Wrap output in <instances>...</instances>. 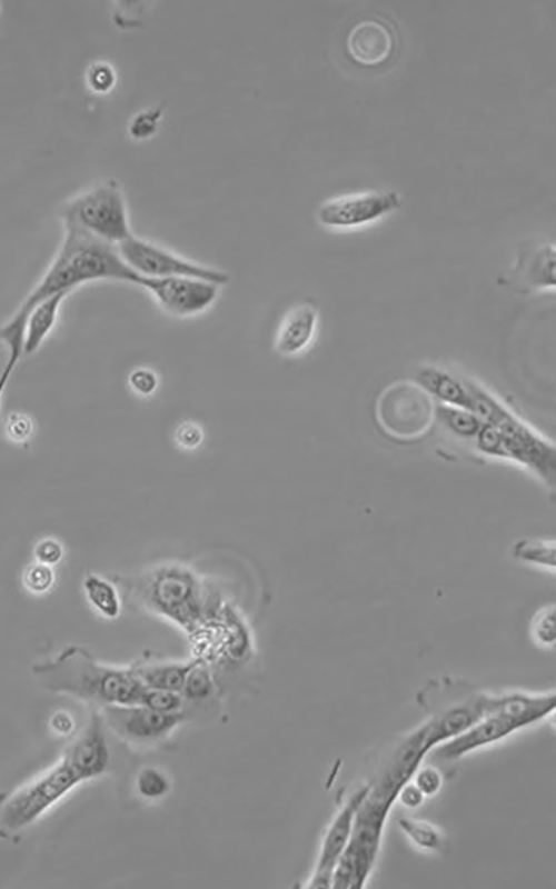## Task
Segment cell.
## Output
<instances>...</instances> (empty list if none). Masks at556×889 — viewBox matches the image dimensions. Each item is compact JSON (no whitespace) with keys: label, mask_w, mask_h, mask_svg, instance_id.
<instances>
[{"label":"cell","mask_w":556,"mask_h":889,"mask_svg":"<svg viewBox=\"0 0 556 889\" xmlns=\"http://www.w3.org/2000/svg\"><path fill=\"white\" fill-rule=\"evenodd\" d=\"M106 726L92 712L59 760L14 791L0 797V838L9 839L32 825L79 783L102 775L110 753Z\"/></svg>","instance_id":"obj_1"},{"label":"cell","mask_w":556,"mask_h":889,"mask_svg":"<svg viewBox=\"0 0 556 889\" xmlns=\"http://www.w3.org/2000/svg\"><path fill=\"white\" fill-rule=\"evenodd\" d=\"M63 238L43 276L0 327V340L22 342L28 312L41 300L58 292H72L93 281H118L138 286L140 276L122 259L116 244L82 229L63 223Z\"/></svg>","instance_id":"obj_2"},{"label":"cell","mask_w":556,"mask_h":889,"mask_svg":"<svg viewBox=\"0 0 556 889\" xmlns=\"http://www.w3.org/2000/svg\"><path fill=\"white\" fill-rule=\"evenodd\" d=\"M32 675L43 689L99 708L138 703L145 688L131 666L102 663L80 646H69L56 658L33 665Z\"/></svg>","instance_id":"obj_3"},{"label":"cell","mask_w":556,"mask_h":889,"mask_svg":"<svg viewBox=\"0 0 556 889\" xmlns=\"http://www.w3.org/2000/svg\"><path fill=\"white\" fill-rule=\"evenodd\" d=\"M473 396L471 412L495 428L492 458L513 461L533 472L546 487H555L554 443L519 418L480 384L466 380Z\"/></svg>","instance_id":"obj_4"},{"label":"cell","mask_w":556,"mask_h":889,"mask_svg":"<svg viewBox=\"0 0 556 889\" xmlns=\"http://www.w3.org/2000/svg\"><path fill=\"white\" fill-rule=\"evenodd\" d=\"M111 581L146 609L193 630L208 612V598L199 578L182 566H161L141 576H115Z\"/></svg>","instance_id":"obj_5"},{"label":"cell","mask_w":556,"mask_h":889,"mask_svg":"<svg viewBox=\"0 0 556 889\" xmlns=\"http://www.w3.org/2000/svg\"><path fill=\"white\" fill-rule=\"evenodd\" d=\"M555 709V696L507 693L497 696L494 710L460 735L438 745V759L454 760L528 725L542 720Z\"/></svg>","instance_id":"obj_6"},{"label":"cell","mask_w":556,"mask_h":889,"mask_svg":"<svg viewBox=\"0 0 556 889\" xmlns=\"http://www.w3.org/2000/svg\"><path fill=\"white\" fill-rule=\"evenodd\" d=\"M62 223L118 246L132 236L123 191L115 179L102 180L61 206Z\"/></svg>","instance_id":"obj_7"},{"label":"cell","mask_w":556,"mask_h":889,"mask_svg":"<svg viewBox=\"0 0 556 889\" xmlns=\"http://www.w3.org/2000/svg\"><path fill=\"white\" fill-rule=\"evenodd\" d=\"M117 248L125 262L140 277H195L220 286L230 279L222 270L188 259L136 234L120 242Z\"/></svg>","instance_id":"obj_8"},{"label":"cell","mask_w":556,"mask_h":889,"mask_svg":"<svg viewBox=\"0 0 556 889\" xmlns=\"http://www.w3.org/2000/svg\"><path fill=\"white\" fill-rule=\"evenodd\" d=\"M102 721L118 738L131 745H151L167 739L185 720L182 711L165 713L139 703L99 708Z\"/></svg>","instance_id":"obj_9"},{"label":"cell","mask_w":556,"mask_h":889,"mask_svg":"<svg viewBox=\"0 0 556 889\" xmlns=\"http://www.w3.org/2000/svg\"><path fill=\"white\" fill-rule=\"evenodd\" d=\"M138 287L145 289L168 314L191 318L212 307L222 286L195 277H141Z\"/></svg>","instance_id":"obj_10"},{"label":"cell","mask_w":556,"mask_h":889,"mask_svg":"<svg viewBox=\"0 0 556 889\" xmlns=\"http://www.w3.org/2000/svg\"><path fill=\"white\" fill-rule=\"evenodd\" d=\"M401 206L395 190L367 191L331 198L317 210L320 224L332 229H350L374 222Z\"/></svg>","instance_id":"obj_11"},{"label":"cell","mask_w":556,"mask_h":889,"mask_svg":"<svg viewBox=\"0 0 556 889\" xmlns=\"http://www.w3.org/2000/svg\"><path fill=\"white\" fill-rule=\"evenodd\" d=\"M398 38L389 21L378 17L357 20L348 29L345 51L349 60L366 69L387 64L397 51Z\"/></svg>","instance_id":"obj_12"},{"label":"cell","mask_w":556,"mask_h":889,"mask_svg":"<svg viewBox=\"0 0 556 889\" xmlns=\"http://www.w3.org/2000/svg\"><path fill=\"white\" fill-rule=\"evenodd\" d=\"M369 790V785L355 792L332 819L309 879L308 888H330L335 868L349 841L356 812Z\"/></svg>","instance_id":"obj_13"},{"label":"cell","mask_w":556,"mask_h":889,"mask_svg":"<svg viewBox=\"0 0 556 889\" xmlns=\"http://www.w3.org/2000/svg\"><path fill=\"white\" fill-rule=\"evenodd\" d=\"M319 323L318 308L304 301L290 308L282 317L274 339V349L282 357L302 353L311 344Z\"/></svg>","instance_id":"obj_14"},{"label":"cell","mask_w":556,"mask_h":889,"mask_svg":"<svg viewBox=\"0 0 556 889\" xmlns=\"http://www.w3.org/2000/svg\"><path fill=\"white\" fill-rule=\"evenodd\" d=\"M555 248L550 243L525 248L519 252L509 280L523 292L555 287Z\"/></svg>","instance_id":"obj_15"},{"label":"cell","mask_w":556,"mask_h":889,"mask_svg":"<svg viewBox=\"0 0 556 889\" xmlns=\"http://www.w3.org/2000/svg\"><path fill=\"white\" fill-rule=\"evenodd\" d=\"M196 661L166 660L150 655L137 660L131 668L145 688L180 692Z\"/></svg>","instance_id":"obj_16"},{"label":"cell","mask_w":556,"mask_h":889,"mask_svg":"<svg viewBox=\"0 0 556 889\" xmlns=\"http://www.w3.org/2000/svg\"><path fill=\"white\" fill-rule=\"evenodd\" d=\"M418 386L439 403L471 410L473 397L466 379L438 367L421 368L416 377Z\"/></svg>","instance_id":"obj_17"},{"label":"cell","mask_w":556,"mask_h":889,"mask_svg":"<svg viewBox=\"0 0 556 889\" xmlns=\"http://www.w3.org/2000/svg\"><path fill=\"white\" fill-rule=\"evenodd\" d=\"M70 292H58L39 301L26 319L23 332V356L34 353L53 330L62 302Z\"/></svg>","instance_id":"obj_18"},{"label":"cell","mask_w":556,"mask_h":889,"mask_svg":"<svg viewBox=\"0 0 556 889\" xmlns=\"http://www.w3.org/2000/svg\"><path fill=\"white\" fill-rule=\"evenodd\" d=\"M435 417L453 436L471 442L483 424L474 412L443 403L436 406Z\"/></svg>","instance_id":"obj_19"},{"label":"cell","mask_w":556,"mask_h":889,"mask_svg":"<svg viewBox=\"0 0 556 889\" xmlns=\"http://www.w3.org/2000/svg\"><path fill=\"white\" fill-rule=\"evenodd\" d=\"M83 588L90 603L106 618H116L120 611L119 592L111 581L89 575L83 581Z\"/></svg>","instance_id":"obj_20"},{"label":"cell","mask_w":556,"mask_h":889,"mask_svg":"<svg viewBox=\"0 0 556 889\" xmlns=\"http://www.w3.org/2000/svg\"><path fill=\"white\" fill-rule=\"evenodd\" d=\"M513 556L524 563L552 571L555 569V541L535 538L520 539L513 546Z\"/></svg>","instance_id":"obj_21"},{"label":"cell","mask_w":556,"mask_h":889,"mask_svg":"<svg viewBox=\"0 0 556 889\" xmlns=\"http://www.w3.org/2000/svg\"><path fill=\"white\" fill-rule=\"evenodd\" d=\"M214 688V678L209 668L197 659L185 679L180 693L183 699L198 701L211 696Z\"/></svg>","instance_id":"obj_22"},{"label":"cell","mask_w":556,"mask_h":889,"mask_svg":"<svg viewBox=\"0 0 556 889\" xmlns=\"http://www.w3.org/2000/svg\"><path fill=\"white\" fill-rule=\"evenodd\" d=\"M136 788L142 798L156 800L169 792L170 781L168 776L160 769L146 766L137 775Z\"/></svg>","instance_id":"obj_23"},{"label":"cell","mask_w":556,"mask_h":889,"mask_svg":"<svg viewBox=\"0 0 556 889\" xmlns=\"http://www.w3.org/2000/svg\"><path fill=\"white\" fill-rule=\"evenodd\" d=\"M183 700L180 692L143 688L138 703L155 711L175 713L181 711Z\"/></svg>","instance_id":"obj_24"},{"label":"cell","mask_w":556,"mask_h":889,"mask_svg":"<svg viewBox=\"0 0 556 889\" xmlns=\"http://www.w3.org/2000/svg\"><path fill=\"white\" fill-rule=\"evenodd\" d=\"M401 829L419 847L425 849H437L440 846V836L431 826L426 822L401 819Z\"/></svg>","instance_id":"obj_25"},{"label":"cell","mask_w":556,"mask_h":889,"mask_svg":"<svg viewBox=\"0 0 556 889\" xmlns=\"http://www.w3.org/2000/svg\"><path fill=\"white\" fill-rule=\"evenodd\" d=\"M86 79L88 87L97 93L110 91L116 83V72L113 68L103 61L93 62L89 66Z\"/></svg>","instance_id":"obj_26"},{"label":"cell","mask_w":556,"mask_h":889,"mask_svg":"<svg viewBox=\"0 0 556 889\" xmlns=\"http://www.w3.org/2000/svg\"><path fill=\"white\" fill-rule=\"evenodd\" d=\"M532 632L536 641L542 645H553L555 641V608L548 606L538 611L533 619Z\"/></svg>","instance_id":"obj_27"},{"label":"cell","mask_w":556,"mask_h":889,"mask_svg":"<svg viewBox=\"0 0 556 889\" xmlns=\"http://www.w3.org/2000/svg\"><path fill=\"white\" fill-rule=\"evenodd\" d=\"M158 382L155 371L146 367L133 369L128 377L132 392L140 397L151 396L156 391Z\"/></svg>","instance_id":"obj_28"},{"label":"cell","mask_w":556,"mask_h":889,"mask_svg":"<svg viewBox=\"0 0 556 889\" xmlns=\"http://www.w3.org/2000/svg\"><path fill=\"white\" fill-rule=\"evenodd\" d=\"M53 582V572L50 566L44 563L31 565L24 572V583L27 588L36 593L47 591Z\"/></svg>","instance_id":"obj_29"},{"label":"cell","mask_w":556,"mask_h":889,"mask_svg":"<svg viewBox=\"0 0 556 889\" xmlns=\"http://www.w3.org/2000/svg\"><path fill=\"white\" fill-rule=\"evenodd\" d=\"M159 116L160 113L157 110H146L136 114L129 124L131 137L143 139L151 136L157 129Z\"/></svg>","instance_id":"obj_30"},{"label":"cell","mask_w":556,"mask_h":889,"mask_svg":"<svg viewBox=\"0 0 556 889\" xmlns=\"http://www.w3.org/2000/svg\"><path fill=\"white\" fill-rule=\"evenodd\" d=\"M32 431L31 420L22 413H12L7 421L8 436L14 441L26 440Z\"/></svg>","instance_id":"obj_31"},{"label":"cell","mask_w":556,"mask_h":889,"mask_svg":"<svg viewBox=\"0 0 556 889\" xmlns=\"http://www.w3.org/2000/svg\"><path fill=\"white\" fill-rule=\"evenodd\" d=\"M423 795H434L438 791L441 785V778L438 771L434 768H425L416 775V783Z\"/></svg>","instance_id":"obj_32"},{"label":"cell","mask_w":556,"mask_h":889,"mask_svg":"<svg viewBox=\"0 0 556 889\" xmlns=\"http://www.w3.org/2000/svg\"><path fill=\"white\" fill-rule=\"evenodd\" d=\"M34 555L39 562L49 566L60 560L62 549L56 540L46 539L37 545Z\"/></svg>","instance_id":"obj_33"},{"label":"cell","mask_w":556,"mask_h":889,"mask_svg":"<svg viewBox=\"0 0 556 889\" xmlns=\"http://www.w3.org/2000/svg\"><path fill=\"white\" fill-rule=\"evenodd\" d=\"M177 438L179 443L187 448L196 447L201 441L202 433L197 424L185 422L177 430Z\"/></svg>","instance_id":"obj_34"},{"label":"cell","mask_w":556,"mask_h":889,"mask_svg":"<svg viewBox=\"0 0 556 889\" xmlns=\"http://www.w3.org/2000/svg\"><path fill=\"white\" fill-rule=\"evenodd\" d=\"M398 797L408 808L417 807L424 799V795L418 787L416 785H408V782L400 789Z\"/></svg>","instance_id":"obj_35"}]
</instances>
